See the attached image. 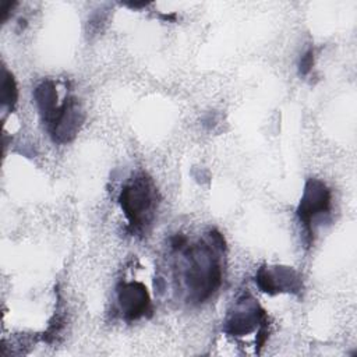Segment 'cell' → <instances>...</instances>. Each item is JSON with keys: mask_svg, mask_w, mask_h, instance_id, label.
<instances>
[{"mask_svg": "<svg viewBox=\"0 0 357 357\" xmlns=\"http://www.w3.org/2000/svg\"><path fill=\"white\" fill-rule=\"evenodd\" d=\"M116 293L120 314L126 321H137L152 312L151 297L141 282H120Z\"/></svg>", "mask_w": 357, "mask_h": 357, "instance_id": "52a82bcc", "label": "cell"}, {"mask_svg": "<svg viewBox=\"0 0 357 357\" xmlns=\"http://www.w3.org/2000/svg\"><path fill=\"white\" fill-rule=\"evenodd\" d=\"M314 66V50L308 49L303 53V56L298 60V73L300 75H307Z\"/></svg>", "mask_w": 357, "mask_h": 357, "instance_id": "30bf717a", "label": "cell"}, {"mask_svg": "<svg viewBox=\"0 0 357 357\" xmlns=\"http://www.w3.org/2000/svg\"><path fill=\"white\" fill-rule=\"evenodd\" d=\"M82 121L84 114L77 99L73 96H66L46 126L54 142L66 144L75 138Z\"/></svg>", "mask_w": 357, "mask_h": 357, "instance_id": "5b68a950", "label": "cell"}, {"mask_svg": "<svg viewBox=\"0 0 357 357\" xmlns=\"http://www.w3.org/2000/svg\"><path fill=\"white\" fill-rule=\"evenodd\" d=\"M223 332L234 337H243L251 332H257L255 343L259 349L268 339L266 312L250 293H244L229 310L223 321Z\"/></svg>", "mask_w": 357, "mask_h": 357, "instance_id": "3957f363", "label": "cell"}, {"mask_svg": "<svg viewBox=\"0 0 357 357\" xmlns=\"http://www.w3.org/2000/svg\"><path fill=\"white\" fill-rule=\"evenodd\" d=\"M209 238L212 243H187L184 248L177 251L184 255L180 278L187 291V300L194 304H202L211 298L223 279L218 252L225 250V238L216 230L209 233Z\"/></svg>", "mask_w": 357, "mask_h": 357, "instance_id": "6da1fadb", "label": "cell"}, {"mask_svg": "<svg viewBox=\"0 0 357 357\" xmlns=\"http://www.w3.org/2000/svg\"><path fill=\"white\" fill-rule=\"evenodd\" d=\"M255 284L266 294L303 291V280L297 271L290 266H261L255 275Z\"/></svg>", "mask_w": 357, "mask_h": 357, "instance_id": "8992f818", "label": "cell"}, {"mask_svg": "<svg viewBox=\"0 0 357 357\" xmlns=\"http://www.w3.org/2000/svg\"><path fill=\"white\" fill-rule=\"evenodd\" d=\"M1 103L3 106H7L8 109H13L17 103L18 99V89L15 79L11 73L7 71V68L3 67V74H1Z\"/></svg>", "mask_w": 357, "mask_h": 357, "instance_id": "9c48e42d", "label": "cell"}, {"mask_svg": "<svg viewBox=\"0 0 357 357\" xmlns=\"http://www.w3.org/2000/svg\"><path fill=\"white\" fill-rule=\"evenodd\" d=\"M33 98H35V103L38 106L42 120L47 124L60 106V103L57 100L59 96H57L54 82L50 79L40 82L36 86V89L33 91Z\"/></svg>", "mask_w": 357, "mask_h": 357, "instance_id": "ba28073f", "label": "cell"}, {"mask_svg": "<svg viewBox=\"0 0 357 357\" xmlns=\"http://www.w3.org/2000/svg\"><path fill=\"white\" fill-rule=\"evenodd\" d=\"M331 201H332V192L324 181L312 177L305 181L303 195L297 205L296 213H297L298 222L303 225L307 247L312 245V241H314L312 222L315 220L317 216L329 212Z\"/></svg>", "mask_w": 357, "mask_h": 357, "instance_id": "277c9868", "label": "cell"}, {"mask_svg": "<svg viewBox=\"0 0 357 357\" xmlns=\"http://www.w3.org/2000/svg\"><path fill=\"white\" fill-rule=\"evenodd\" d=\"M119 204L132 233H142L153 220L159 195L152 178L141 172L126 183L119 194Z\"/></svg>", "mask_w": 357, "mask_h": 357, "instance_id": "7a4b0ae2", "label": "cell"}]
</instances>
